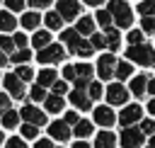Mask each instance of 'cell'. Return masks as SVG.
I'll return each mask as SVG.
<instances>
[{"instance_id": "cell-1", "label": "cell", "mask_w": 155, "mask_h": 148, "mask_svg": "<svg viewBox=\"0 0 155 148\" xmlns=\"http://www.w3.org/2000/svg\"><path fill=\"white\" fill-rule=\"evenodd\" d=\"M107 10L111 12V17H114V24H116V27L128 29V27L133 24V12H131V7L126 5V0H109Z\"/></svg>"}, {"instance_id": "cell-2", "label": "cell", "mask_w": 155, "mask_h": 148, "mask_svg": "<svg viewBox=\"0 0 155 148\" xmlns=\"http://www.w3.org/2000/svg\"><path fill=\"white\" fill-rule=\"evenodd\" d=\"M126 58H128L131 63H138V66H143V68H150V66L155 63V49H153L150 44H138V46H131V49L126 51Z\"/></svg>"}, {"instance_id": "cell-3", "label": "cell", "mask_w": 155, "mask_h": 148, "mask_svg": "<svg viewBox=\"0 0 155 148\" xmlns=\"http://www.w3.org/2000/svg\"><path fill=\"white\" fill-rule=\"evenodd\" d=\"M39 63H61L63 58H65V49H63V44H48L46 49H41L39 51Z\"/></svg>"}, {"instance_id": "cell-4", "label": "cell", "mask_w": 155, "mask_h": 148, "mask_svg": "<svg viewBox=\"0 0 155 148\" xmlns=\"http://www.w3.org/2000/svg\"><path fill=\"white\" fill-rule=\"evenodd\" d=\"M116 58L111 56V53H102L99 56V61H97V73H99V78L102 80H109L114 73H116Z\"/></svg>"}, {"instance_id": "cell-5", "label": "cell", "mask_w": 155, "mask_h": 148, "mask_svg": "<svg viewBox=\"0 0 155 148\" xmlns=\"http://www.w3.org/2000/svg\"><path fill=\"white\" fill-rule=\"evenodd\" d=\"M140 116H143L140 104H128V107L121 109V114H119V124H121L124 129H128V126H133L136 121H140Z\"/></svg>"}, {"instance_id": "cell-6", "label": "cell", "mask_w": 155, "mask_h": 148, "mask_svg": "<svg viewBox=\"0 0 155 148\" xmlns=\"http://www.w3.org/2000/svg\"><path fill=\"white\" fill-rule=\"evenodd\" d=\"M19 116H22L27 124H34V126H44V124H46V114H44L41 109H36L34 104H29V102L19 109Z\"/></svg>"}, {"instance_id": "cell-7", "label": "cell", "mask_w": 155, "mask_h": 148, "mask_svg": "<svg viewBox=\"0 0 155 148\" xmlns=\"http://www.w3.org/2000/svg\"><path fill=\"white\" fill-rule=\"evenodd\" d=\"M121 146L124 148H140L143 146V131L140 129H133V126L124 129L121 131Z\"/></svg>"}, {"instance_id": "cell-8", "label": "cell", "mask_w": 155, "mask_h": 148, "mask_svg": "<svg viewBox=\"0 0 155 148\" xmlns=\"http://www.w3.org/2000/svg\"><path fill=\"white\" fill-rule=\"evenodd\" d=\"M56 12L63 17V19H75L78 15H80V2L78 0H58V5H56Z\"/></svg>"}, {"instance_id": "cell-9", "label": "cell", "mask_w": 155, "mask_h": 148, "mask_svg": "<svg viewBox=\"0 0 155 148\" xmlns=\"http://www.w3.org/2000/svg\"><path fill=\"white\" fill-rule=\"evenodd\" d=\"M2 82H5L10 97H15V99H22V97H24V82H22L15 73H7V75L2 78Z\"/></svg>"}, {"instance_id": "cell-10", "label": "cell", "mask_w": 155, "mask_h": 148, "mask_svg": "<svg viewBox=\"0 0 155 148\" xmlns=\"http://www.w3.org/2000/svg\"><path fill=\"white\" fill-rule=\"evenodd\" d=\"M126 99H128V92L121 82H111L107 87V102L109 104H126Z\"/></svg>"}, {"instance_id": "cell-11", "label": "cell", "mask_w": 155, "mask_h": 148, "mask_svg": "<svg viewBox=\"0 0 155 148\" xmlns=\"http://www.w3.org/2000/svg\"><path fill=\"white\" fill-rule=\"evenodd\" d=\"M48 136H51L53 141H68V138H70V126H68L63 119H61V121H51Z\"/></svg>"}, {"instance_id": "cell-12", "label": "cell", "mask_w": 155, "mask_h": 148, "mask_svg": "<svg viewBox=\"0 0 155 148\" xmlns=\"http://www.w3.org/2000/svg\"><path fill=\"white\" fill-rule=\"evenodd\" d=\"M61 41L68 46V51H70V53H75V51H78V46L82 44V34H80L78 29H65V32L61 34Z\"/></svg>"}, {"instance_id": "cell-13", "label": "cell", "mask_w": 155, "mask_h": 148, "mask_svg": "<svg viewBox=\"0 0 155 148\" xmlns=\"http://www.w3.org/2000/svg\"><path fill=\"white\" fill-rule=\"evenodd\" d=\"M94 124L109 129L111 124H116V116H114V112H111L109 107H97V109H94Z\"/></svg>"}, {"instance_id": "cell-14", "label": "cell", "mask_w": 155, "mask_h": 148, "mask_svg": "<svg viewBox=\"0 0 155 148\" xmlns=\"http://www.w3.org/2000/svg\"><path fill=\"white\" fill-rule=\"evenodd\" d=\"M70 102H73L78 109H85V112L92 107V99H90V95H87L85 90H78V87L70 92Z\"/></svg>"}, {"instance_id": "cell-15", "label": "cell", "mask_w": 155, "mask_h": 148, "mask_svg": "<svg viewBox=\"0 0 155 148\" xmlns=\"http://www.w3.org/2000/svg\"><path fill=\"white\" fill-rule=\"evenodd\" d=\"M94 148H116V136H114L109 129L99 131V133L94 136Z\"/></svg>"}, {"instance_id": "cell-16", "label": "cell", "mask_w": 155, "mask_h": 148, "mask_svg": "<svg viewBox=\"0 0 155 148\" xmlns=\"http://www.w3.org/2000/svg\"><path fill=\"white\" fill-rule=\"evenodd\" d=\"M148 80H150V78H145V75H133V78H131V92H133L136 97H143L145 90H148Z\"/></svg>"}, {"instance_id": "cell-17", "label": "cell", "mask_w": 155, "mask_h": 148, "mask_svg": "<svg viewBox=\"0 0 155 148\" xmlns=\"http://www.w3.org/2000/svg\"><path fill=\"white\" fill-rule=\"evenodd\" d=\"M44 107H46V112L58 114V112H63V97H61V95H48V97L44 99Z\"/></svg>"}, {"instance_id": "cell-18", "label": "cell", "mask_w": 155, "mask_h": 148, "mask_svg": "<svg viewBox=\"0 0 155 148\" xmlns=\"http://www.w3.org/2000/svg\"><path fill=\"white\" fill-rule=\"evenodd\" d=\"M104 36H107V49H109V51H116V49L121 46V34H119V29L111 27V29L104 32Z\"/></svg>"}, {"instance_id": "cell-19", "label": "cell", "mask_w": 155, "mask_h": 148, "mask_svg": "<svg viewBox=\"0 0 155 148\" xmlns=\"http://www.w3.org/2000/svg\"><path fill=\"white\" fill-rule=\"evenodd\" d=\"M94 121H87V119H80L78 124H75V136L78 138H87V136H92V131H94V126H92Z\"/></svg>"}, {"instance_id": "cell-20", "label": "cell", "mask_w": 155, "mask_h": 148, "mask_svg": "<svg viewBox=\"0 0 155 148\" xmlns=\"http://www.w3.org/2000/svg\"><path fill=\"white\" fill-rule=\"evenodd\" d=\"M44 22H46V29H48V32H53V29H61L65 19H63V17L58 15V12H46Z\"/></svg>"}, {"instance_id": "cell-21", "label": "cell", "mask_w": 155, "mask_h": 148, "mask_svg": "<svg viewBox=\"0 0 155 148\" xmlns=\"http://www.w3.org/2000/svg\"><path fill=\"white\" fill-rule=\"evenodd\" d=\"M48 44H51V34H48V29H46V32H36V34L31 36V46H34V49H39V51H41V49H46Z\"/></svg>"}, {"instance_id": "cell-22", "label": "cell", "mask_w": 155, "mask_h": 148, "mask_svg": "<svg viewBox=\"0 0 155 148\" xmlns=\"http://www.w3.org/2000/svg\"><path fill=\"white\" fill-rule=\"evenodd\" d=\"M36 80H39L41 87H48V85H53L58 78H56V70H53V68H44V70L36 75Z\"/></svg>"}, {"instance_id": "cell-23", "label": "cell", "mask_w": 155, "mask_h": 148, "mask_svg": "<svg viewBox=\"0 0 155 148\" xmlns=\"http://www.w3.org/2000/svg\"><path fill=\"white\" fill-rule=\"evenodd\" d=\"M15 27H17V22H15L12 12L10 10H2L0 12V32H12Z\"/></svg>"}, {"instance_id": "cell-24", "label": "cell", "mask_w": 155, "mask_h": 148, "mask_svg": "<svg viewBox=\"0 0 155 148\" xmlns=\"http://www.w3.org/2000/svg\"><path fill=\"white\" fill-rule=\"evenodd\" d=\"M39 22H41L39 12H24V15H22V22H19V24H22L24 29H36V27H39Z\"/></svg>"}, {"instance_id": "cell-25", "label": "cell", "mask_w": 155, "mask_h": 148, "mask_svg": "<svg viewBox=\"0 0 155 148\" xmlns=\"http://www.w3.org/2000/svg\"><path fill=\"white\" fill-rule=\"evenodd\" d=\"M80 34H94V17H80L78 19V27H75Z\"/></svg>"}, {"instance_id": "cell-26", "label": "cell", "mask_w": 155, "mask_h": 148, "mask_svg": "<svg viewBox=\"0 0 155 148\" xmlns=\"http://www.w3.org/2000/svg\"><path fill=\"white\" fill-rule=\"evenodd\" d=\"M94 22H97L99 27H104V32H107V29H111L114 17H111V12H109V10H99V12H97V17H94Z\"/></svg>"}, {"instance_id": "cell-27", "label": "cell", "mask_w": 155, "mask_h": 148, "mask_svg": "<svg viewBox=\"0 0 155 148\" xmlns=\"http://www.w3.org/2000/svg\"><path fill=\"white\" fill-rule=\"evenodd\" d=\"M119 80H126V78H133V66L126 63V61H119L116 63V73H114Z\"/></svg>"}, {"instance_id": "cell-28", "label": "cell", "mask_w": 155, "mask_h": 148, "mask_svg": "<svg viewBox=\"0 0 155 148\" xmlns=\"http://www.w3.org/2000/svg\"><path fill=\"white\" fill-rule=\"evenodd\" d=\"M19 119H22L19 112H12V109H10L7 114H2V126H5V129H15V126L19 124Z\"/></svg>"}, {"instance_id": "cell-29", "label": "cell", "mask_w": 155, "mask_h": 148, "mask_svg": "<svg viewBox=\"0 0 155 148\" xmlns=\"http://www.w3.org/2000/svg\"><path fill=\"white\" fill-rule=\"evenodd\" d=\"M82 78V80H90L92 78V66L90 63H78L75 66V80Z\"/></svg>"}, {"instance_id": "cell-30", "label": "cell", "mask_w": 155, "mask_h": 148, "mask_svg": "<svg viewBox=\"0 0 155 148\" xmlns=\"http://www.w3.org/2000/svg\"><path fill=\"white\" fill-rule=\"evenodd\" d=\"M138 12H140L143 17H155V0H140Z\"/></svg>"}, {"instance_id": "cell-31", "label": "cell", "mask_w": 155, "mask_h": 148, "mask_svg": "<svg viewBox=\"0 0 155 148\" xmlns=\"http://www.w3.org/2000/svg\"><path fill=\"white\" fill-rule=\"evenodd\" d=\"M92 53H94V46H92V41H85V39H82V44L78 46L75 56H80V58H90Z\"/></svg>"}, {"instance_id": "cell-32", "label": "cell", "mask_w": 155, "mask_h": 148, "mask_svg": "<svg viewBox=\"0 0 155 148\" xmlns=\"http://www.w3.org/2000/svg\"><path fill=\"white\" fill-rule=\"evenodd\" d=\"M29 58H31L29 49H17V51H15L12 56H10V61H12V63H27Z\"/></svg>"}, {"instance_id": "cell-33", "label": "cell", "mask_w": 155, "mask_h": 148, "mask_svg": "<svg viewBox=\"0 0 155 148\" xmlns=\"http://www.w3.org/2000/svg\"><path fill=\"white\" fill-rule=\"evenodd\" d=\"M126 41H128L131 46L143 44V29H131V32H128V36H126Z\"/></svg>"}, {"instance_id": "cell-34", "label": "cell", "mask_w": 155, "mask_h": 148, "mask_svg": "<svg viewBox=\"0 0 155 148\" xmlns=\"http://www.w3.org/2000/svg\"><path fill=\"white\" fill-rule=\"evenodd\" d=\"M15 75H17V78H19V80H22V82H29V80H31V78H34V70H31V68H29V66H19V68H17V73H15Z\"/></svg>"}, {"instance_id": "cell-35", "label": "cell", "mask_w": 155, "mask_h": 148, "mask_svg": "<svg viewBox=\"0 0 155 148\" xmlns=\"http://www.w3.org/2000/svg\"><path fill=\"white\" fill-rule=\"evenodd\" d=\"M0 49H2L5 53H7V51H10V53H15V51H17L15 39H12V36H7V34H5V36H0Z\"/></svg>"}, {"instance_id": "cell-36", "label": "cell", "mask_w": 155, "mask_h": 148, "mask_svg": "<svg viewBox=\"0 0 155 148\" xmlns=\"http://www.w3.org/2000/svg\"><path fill=\"white\" fill-rule=\"evenodd\" d=\"M29 97H31L34 102H44L48 95H46V90H44L41 85H34V87H31V92H29Z\"/></svg>"}, {"instance_id": "cell-37", "label": "cell", "mask_w": 155, "mask_h": 148, "mask_svg": "<svg viewBox=\"0 0 155 148\" xmlns=\"http://www.w3.org/2000/svg\"><path fill=\"white\" fill-rule=\"evenodd\" d=\"M140 29H143V34H155V17H143Z\"/></svg>"}, {"instance_id": "cell-38", "label": "cell", "mask_w": 155, "mask_h": 148, "mask_svg": "<svg viewBox=\"0 0 155 148\" xmlns=\"http://www.w3.org/2000/svg\"><path fill=\"white\" fill-rule=\"evenodd\" d=\"M22 136H24V138H36V136H39V126L24 124V126H22Z\"/></svg>"}, {"instance_id": "cell-39", "label": "cell", "mask_w": 155, "mask_h": 148, "mask_svg": "<svg viewBox=\"0 0 155 148\" xmlns=\"http://www.w3.org/2000/svg\"><path fill=\"white\" fill-rule=\"evenodd\" d=\"M5 5H7L10 12H22L27 2H24V0H5Z\"/></svg>"}, {"instance_id": "cell-40", "label": "cell", "mask_w": 155, "mask_h": 148, "mask_svg": "<svg viewBox=\"0 0 155 148\" xmlns=\"http://www.w3.org/2000/svg\"><path fill=\"white\" fill-rule=\"evenodd\" d=\"M90 41H92L94 49H107V36H104V34H92Z\"/></svg>"}, {"instance_id": "cell-41", "label": "cell", "mask_w": 155, "mask_h": 148, "mask_svg": "<svg viewBox=\"0 0 155 148\" xmlns=\"http://www.w3.org/2000/svg\"><path fill=\"white\" fill-rule=\"evenodd\" d=\"M51 87H53V95H61V97L68 92V82H65V80H56Z\"/></svg>"}, {"instance_id": "cell-42", "label": "cell", "mask_w": 155, "mask_h": 148, "mask_svg": "<svg viewBox=\"0 0 155 148\" xmlns=\"http://www.w3.org/2000/svg\"><path fill=\"white\" fill-rule=\"evenodd\" d=\"M102 92H104V90H102V85H99V82H90V92H87V95H90V99H99V97H102Z\"/></svg>"}, {"instance_id": "cell-43", "label": "cell", "mask_w": 155, "mask_h": 148, "mask_svg": "<svg viewBox=\"0 0 155 148\" xmlns=\"http://www.w3.org/2000/svg\"><path fill=\"white\" fill-rule=\"evenodd\" d=\"M140 131L153 136V133H155V121H153V119H145V121H140Z\"/></svg>"}, {"instance_id": "cell-44", "label": "cell", "mask_w": 155, "mask_h": 148, "mask_svg": "<svg viewBox=\"0 0 155 148\" xmlns=\"http://www.w3.org/2000/svg\"><path fill=\"white\" fill-rule=\"evenodd\" d=\"M10 112V95H2L0 92V116Z\"/></svg>"}, {"instance_id": "cell-45", "label": "cell", "mask_w": 155, "mask_h": 148, "mask_svg": "<svg viewBox=\"0 0 155 148\" xmlns=\"http://www.w3.org/2000/svg\"><path fill=\"white\" fill-rule=\"evenodd\" d=\"M7 148H27V141H24V138H19V136H15V138H10V141H7Z\"/></svg>"}, {"instance_id": "cell-46", "label": "cell", "mask_w": 155, "mask_h": 148, "mask_svg": "<svg viewBox=\"0 0 155 148\" xmlns=\"http://www.w3.org/2000/svg\"><path fill=\"white\" fill-rule=\"evenodd\" d=\"M63 78H65L68 82H73V80H75V66H65V68H63Z\"/></svg>"}, {"instance_id": "cell-47", "label": "cell", "mask_w": 155, "mask_h": 148, "mask_svg": "<svg viewBox=\"0 0 155 148\" xmlns=\"http://www.w3.org/2000/svg\"><path fill=\"white\" fill-rule=\"evenodd\" d=\"M12 39H15V46L17 49H27V36L24 34H15Z\"/></svg>"}, {"instance_id": "cell-48", "label": "cell", "mask_w": 155, "mask_h": 148, "mask_svg": "<svg viewBox=\"0 0 155 148\" xmlns=\"http://www.w3.org/2000/svg\"><path fill=\"white\" fill-rule=\"evenodd\" d=\"M63 121H65V124H68V126H75V124H78V121H80V119H78V112H68V114H65V119H63Z\"/></svg>"}, {"instance_id": "cell-49", "label": "cell", "mask_w": 155, "mask_h": 148, "mask_svg": "<svg viewBox=\"0 0 155 148\" xmlns=\"http://www.w3.org/2000/svg\"><path fill=\"white\" fill-rule=\"evenodd\" d=\"M29 5H34V7H48L51 5V0H27Z\"/></svg>"}, {"instance_id": "cell-50", "label": "cell", "mask_w": 155, "mask_h": 148, "mask_svg": "<svg viewBox=\"0 0 155 148\" xmlns=\"http://www.w3.org/2000/svg\"><path fill=\"white\" fill-rule=\"evenodd\" d=\"M34 148H53V146H51V141H48V138H44V141H36V146H34Z\"/></svg>"}, {"instance_id": "cell-51", "label": "cell", "mask_w": 155, "mask_h": 148, "mask_svg": "<svg viewBox=\"0 0 155 148\" xmlns=\"http://www.w3.org/2000/svg\"><path fill=\"white\" fill-rule=\"evenodd\" d=\"M148 92L155 97V78H150V80H148Z\"/></svg>"}, {"instance_id": "cell-52", "label": "cell", "mask_w": 155, "mask_h": 148, "mask_svg": "<svg viewBox=\"0 0 155 148\" xmlns=\"http://www.w3.org/2000/svg\"><path fill=\"white\" fill-rule=\"evenodd\" d=\"M148 112H150V114H155V97L148 102Z\"/></svg>"}, {"instance_id": "cell-53", "label": "cell", "mask_w": 155, "mask_h": 148, "mask_svg": "<svg viewBox=\"0 0 155 148\" xmlns=\"http://www.w3.org/2000/svg\"><path fill=\"white\" fill-rule=\"evenodd\" d=\"M0 66H7V56H5L2 49H0Z\"/></svg>"}, {"instance_id": "cell-54", "label": "cell", "mask_w": 155, "mask_h": 148, "mask_svg": "<svg viewBox=\"0 0 155 148\" xmlns=\"http://www.w3.org/2000/svg\"><path fill=\"white\" fill-rule=\"evenodd\" d=\"M73 148H90L85 141H78V143H73Z\"/></svg>"}, {"instance_id": "cell-55", "label": "cell", "mask_w": 155, "mask_h": 148, "mask_svg": "<svg viewBox=\"0 0 155 148\" xmlns=\"http://www.w3.org/2000/svg\"><path fill=\"white\" fill-rule=\"evenodd\" d=\"M85 2H87V5H102L104 0H85Z\"/></svg>"}, {"instance_id": "cell-56", "label": "cell", "mask_w": 155, "mask_h": 148, "mask_svg": "<svg viewBox=\"0 0 155 148\" xmlns=\"http://www.w3.org/2000/svg\"><path fill=\"white\" fill-rule=\"evenodd\" d=\"M150 148H155V133H153V138H150Z\"/></svg>"}, {"instance_id": "cell-57", "label": "cell", "mask_w": 155, "mask_h": 148, "mask_svg": "<svg viewBox=\"0 0 155 148\" xmlns=\"http://www.w3.org/2000/svg\"><path fill=\"white\" fill-rule=\"evenodd\" d=\"M2 141H5V136H2V131H0V143H2Z\"/></svg>"}]
</instances>
